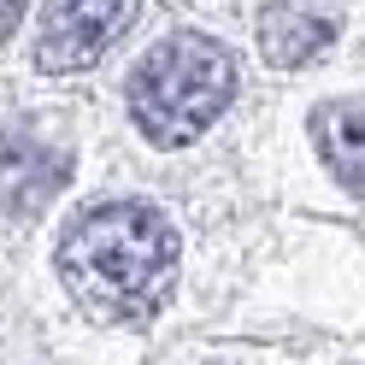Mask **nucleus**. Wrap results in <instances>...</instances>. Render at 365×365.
Wrapping results in <instances>:
<instances>
[{
    "mask_svg": "<svg viewBox=\"0 0 365 365\" xmlns=\"http://www.w3.org/2000/svg\"><path fill=\"white\" fill-rule=\"evenodd\" d=\"M18 18H24V0H0V41L18 30Z\"/></svg>",
    "mask_w": 365,
    "mask_h": 365,
    "instance_id": "423d86ee",
    "label": "nucleus"
},
{
    "mask_svg": "<svg viewBox=\"0 0 365 365\" xmlns=\"http://www.w3.org/2000/svg\"><path fill=\"white\" fill-rule=\"evenodd\" d=\"M236 95V59L207 36H171L135 65L130 118L153 148H189Z\"/></svg>",
    "mask_w": 365,
    "mask_h": 365,
    "instance_id": "f03ea898",
    "label": "nucleus"
},
{
    "mask_svg": "<svg viewBox=\"0 0 365 365\" xmlns=\"http://www.w3.org/2000/svg\"><path fill=\"white\" fill-rule=\"evenodd\" d=\"M135 0H48L36 24V65L48 77L88 71L112 53V41L130 30Z\"/></svg>",
    "mask_w": 365,
    "mask_h": 365,
    "instance_id": "7ed1b4c3",
    "label": "nucleus"
},
{
    "mask_svg": "<svg viewBox=\"0 0 365 365\" xmlns=\"http://www.w3.org/2000/svg\"><path fill=\"white\" fill-rule=\"evenodd\" d=\"M312 142L341 189L365 195V101H324L312 112Z\"/></svg>",
    "mask_w": 365,
    "mask_h": 365,
    "instance_id": "20e7f679",
    "label": "nucleus"
},
{
    "mask_svg": "<svg viewBox=\"0 0 365 365\" xmlns=\"http://www.w3.org/2000/svg\"><path fill=\"white\" fill-rule=\"evenodd\" d=\"M59 277L106 324L153 318L177 277V230L142 200L95 207L59 242Z\"/></svg>",
    "mask_w": 365,
    "mask_h": 365,
    "instance_id": "f257e3e1",
    "label": "nucleus"
},
{
    "mask_svg": "<svg viewBox=\"0 0 365 365\" xmlns=\"http://www.w3.org/2000/svg\"><path fill=\"white\" fill-rule=\"evenodd\" d=\"M259 41H265V53L277 59V65H307V59L330 41V30H324V18H312L307 6L283 0V6H271V12H265Z\"/></svg>",
    "mask_w": 365,
    "mask_h": 365,
    "instance_id": "39448f33",
    "label": "nucleus"
}]
</instances>
